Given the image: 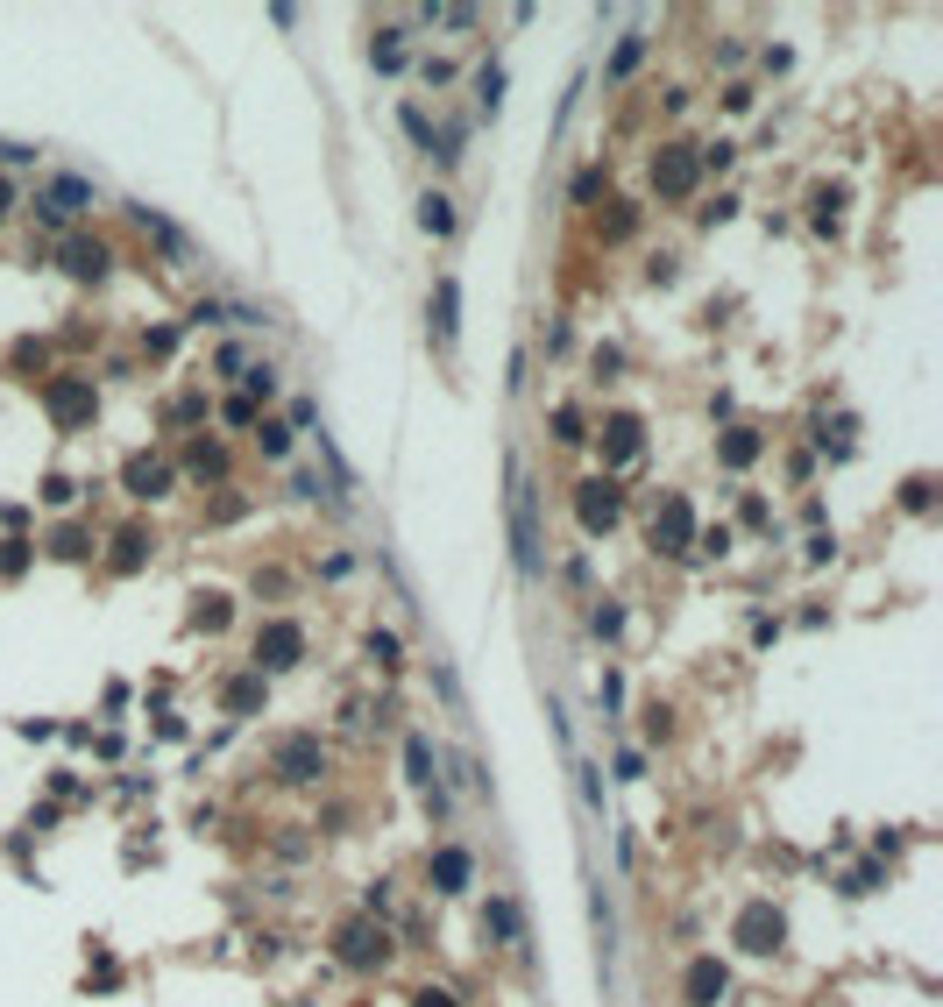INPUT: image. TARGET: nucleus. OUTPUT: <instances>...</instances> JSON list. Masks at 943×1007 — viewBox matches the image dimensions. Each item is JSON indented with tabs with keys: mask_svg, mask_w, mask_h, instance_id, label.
I'll return each mask as SVG.
<instances>
[{
	"mask_svg": "<svg viewBox=\"0 0 943 1007\" xmlns=\"http://www.w3.org/2000/svg\"><path fill=\"white\" fill-rule=\"evenodd\" d=\"M511 539H518V575L539 582V497H532L525 469H511Z\"/></svg>",
	"mask_w": 943,
	"mask_h": 1007,
	"instance_id": "f257e3e1",
	"label": "nucleus"
},
{
	"mask_svg": "<svg viewBox=\"0 0 943 1007\" xmlns=\"http://www.w3.org/2000/svg\"><path fill=\"white\" fill-rule=\"evenodd\" d=\"M334 944H341V965H348V972H369V965H383V958H390L383 922H369V915H348Z\"/></svg>",
	"mask_w": 943,
	"mask_h": 1007,
	"instance_id": "f03ea898",
	"label": "nucleus"
},
{
	"mask_svg": "<svg viewBox=\"0 0 943 1007\" xmlns=\"http://www.w3.org/2000/svg\"><path fill=\"white\" fill-rule=\"evenodd\" d=\"M43 405H50L57 426H86L93 405H100V398H93V376H50V383H43Z\"/></svg>",
	"mask_w": 943,
	"mask_h": 1007,
	"instance_id": "7ed1b4c3",
	"label": "nucleus"
},
{
	"mask_svg": "<svg viewBox=\"0 0 943 1007\" xmlns=\"http://www.w3.org/2000/svg\"><path fill=\"white\" fill-rule=\"evenodd\" d=\"M695 178H702V157H695L688 142H667L660 157H653V192H660V199H688Z\"/></svg>",
	"mask_w": 943,
	"mask_h": 1007,
	"instance_id": "20e7f679",
	"label": "nucleus"
},
{
	"mask_svg": "<svg viewBox=\"0 0 943 1007\" xmlns=\"http://www.w3.org/2000/svg\"><path fill=\"white\" fill-rule=\"evenodd\" d=\"M298 660H305V625H291V617H270V625L256 632V674H263V667L277 674V667H298Z\"/></svg>",
	"mask_w": 943,
	"mask_h": 1007,
	"instance_id": "39448f33",
	"label": "nucleus"
},
{
	"mask_svg": "<svg viewBox=\"0 0 943 1007\" xmlns=\"http://www.w3.org/2000/svg\"><path fill=\"white\" fill-rule=\"evenodd\" d=\"M646 539H653L660 554H688V547H695V504H688V497H667V504L653 511Z\"/></svg>",
	"mask_w": 943,
	"mask_h": 1007,
	"instance_id": "423d86ee",
	"label": "nucleus"
},
{
	"mask_svg": "<svg viewBox=\"0 0 943 1007\" xmlns=\"http://www.w3.org/2000/svg\"><path fill=\"white\" fill-rule=\"evenodd\" d=\"M320 773H327V745L320 738H284L277 745V781H291V788H305V781H320Z\"/></svg>",
	"mask_w": 943,
	"mask_h": 1007,
	"instance_id": "0eeeda50",
	"label": "nucleus"
},
{
	"mask_svg": "<svg viewBox=\"0 0 943 1007\" xmlns=\"http://www.w3.org/2000/svg\"><path fill=\"white\" fill-rule=\"evenodd\" d=\"M780 937H788V922H780V908H773V901H752V908L738 915V944H745L752 958H773V951H780Z\"/></svg>",
	"mask_w": 943,
	"mask_h": 1007,
	"instance_id": "6e6552de",
	"label": "nucleus"
},
{
	"mask_svg": "<svg viewBox=\"0 0 943 1007\" xmlns=\"http://www.w3.org/2000/svg\"><path fill=\"white\" fill-rule=\"evenodd\" d=\"M617 511H624V497H617V483H603V476H589V483L575 490V518H582V532H610V525H617Z\"/></svg>",
	"mask_w": 943,
	"mask_h": 1007,
	"instance_id": "1a4fd4ad",
	"label": "nucleus"
},
{
	"mask_svg": "<svg viewBox=\"0 0 943 1007\" xmlns=\"http://www.w3.org/2000/svg\"><path fill=\"white\" fill-rule=\"evenodd\" d=\"M57 263H64V270H71L78 284H100L114 256H107V242H93V235H71V242L57 249Z\"/></svg>",
	"mask_w": 943,
	"mask_h": 1007,
	"instance_id": "9d476101",
	"label": "nucleus"
},
{
	"mask_svg": "<svg viewBox=\"0 0 943 1007\" xmlns=\"http://www.w3.org/2000/svg\"><path fill=\"white\" fill-rule=\"evenodd\" d=\"M724 986H731V979H724V965H717V958H695V965L681 972V1000H688V1007H717V1000H724Z\"/></svg>",
	"mask_w": 943,
	"mask_h": 1007,
	"instance_id": "9b49d317",
	"label": "nucleus"
},
{
	"mask_svg": "<svg viewBox=\"0 0 943 1007\" xmlns=\"http://www.w3.org/2000/svg\"><path fill=\"white\" fill-rule=\"evenodd\" d=\"M426 873H433V887H440V894H461L468 880H476V859H468L461 844H440L433 859H426Z\"/></svg>",
	"mask_w": 943,
	"mask_h": 1007,
	"instance_id": "f8f14e48",
	"label": "nucleus"
},
{
	"mask_svg": "<svg viewBox=\"0 0 943 1007\" xmlns=\"http://www.w3.org/2000/svg\"><path fill=\"white\" fill-rule=\"evenodd\" d=\"M603 461H610V469L639 461V419H632V412H610V419H603Z\"/></svg>",
	"mask_w": 943,
	"mask_h": 1007,
	"instance_id": "ddd939ff",
	"label": "nucleus"
},
{
	"mask_svg": "<svg viewBox=\"0 0 943 1007\" xmlns=\"http://www.w3.org/2000/svg\"><path fill=\"white\" fill-rule=\"evenodd\" d=\"M121 483H128V497H164V490H171V469H164V461H149V454H135L128 469H121Z\"/></svg>",
	"mask_w": 943,
	"mask_h": 1007,
	"instance_id": "4468645a",
	"label": "nucleus"
},
{
	"mask_svg": "<svg viewBox=\"0 0 943 1007\" xmlns=\"http://www.w3.org/2000/svg\"><path fill=\"white\" fill-rule=\"evenodd\" d=\"M433 334H440V341H454V334H461V284H454V277H440V284H433Z\"/></svg>",
	"mask_w": 943,
	"mask_h": 1007,
	"instance_id": "2eb2a0df",
	"label": "nucleus"
},
{
	"mask_svg": "<svg viewBox=\"0 0 943 1007\" xmlns=\"http://www.w3.org/2000/svg\"><path fill=\"white\" fill-rule=\"evenodd\" d=\"M717 461H724V469H752V461H759V433H752V426H731V433L717 440Z\"/></svg>",
	"mask_w": 943,
	"mask_h": 1007,
	"instance_id": "dca6fc26",
	"label": "nucleus"
},
{
	"mask_svg": "<svg viewBox=\"0 0 943 1007\" xmlns=\"http://www.w3.org/2000/svg\"><path fill=\"white\" fill-rule=\"evenodd\" d=\"M419 227H426V235H454V199H447V192H426V199H419Z\"/></svg>",
	"mask_w": 943,
	"mask_h": 1007,
	"instance_id": "f3484780",
	"label": "nucleus"
},
{
	"mask_svg": "<svg viewBox=\"0 0 943 1007\" xmlns=\"http://www.w3.org/2000/svg\"><path fill=\"white\" fill-rule=\"evenodd\" d=\"M128 213H135V220H142V235H156V242H164V249H171V256H185V235H178V227H171V220H164V213H149V206H128Z\"/></svg>",
	"mask_w": 943,
	"mask_h": 1007,
	"instance_id": "a211bd4d",
	"label": "nucleus"
},
{
	"mask_svg": "<svg viewBox=\"0 0 943 1007\" xmlns=\"http://www.w3.org/2000/svg\"><path fill=\"white\" fill-rule=\"evenodd\" d=\"M256 703H263V674H242V681H227V710H234V717H249Z\"/></svg>",
	"mask_w": 943,
	"mask_h": 1007,
	"instance_id": "6ab92c4d",
	"label": "nucleus"
},
{
	"mask_svg": "<svg viewBox=\"0 0 943 1007\" xmlns=\"http://www.w3.org/2000/svg\"><path fill=\"white\" fill-rule=\"evenodd\" d=\"M405 773H412L419 788H433V745H426V738H405Z\"/></svg>",
	"mask_w": 943,
	"mask_h": 1007,
	"instance_id": "aec40b11",
	"label": "nucleus"
},
{
	"mask_svg": "<svg viewBox=\"0 0 943 1007\" xmlns=\"http://www.w3.org/2000/svg\"><path fill=\"white\" fill-rule=\"evenodd\" d=\"M256 447H263L270 461H284V454H291V426H277V419H263V433H256Z\"/></svg>",
	"mask_w": 943,
	"mask_h": 1007,
	"instance_id": "412c9836",
	"label": "nucleus"
},
{
	"mask_svg": "<svg viewBox=\"0 0 943 1007\" xmlns=\"http://www.w3.org/2000/svg\"><path fill=\"white\" fill-rule=\"evenodd\" d=\"M483 929H497V937H518V901H490Z\"/></svg>",
	"mask_w": 943,
	"mask_h": 1007,
	"instance_id": "4be33fe9",
	"label": "nucleus"
},
{
	"mask_svg": "<svg viewBox=\"0 0 943 1007\" xmlns=\"http://www.w3.org/2000/svg\"><path fill=\"white\" fill-rule=\"evenodd\" d=\"M639 57H646V36H624V43H617V57H610V79H624V71H632Z\"/></svg>",
	"mask_w": 943,
	"mask_h": 1007,
	"instance_id": "5701e85b",
	"label": "nucleus"
},
{
	"mask_svg": "<svg viewBox=\"0 0 943 1007\" xmlns=\"http://www.w3.org/2000/svg\"><path fill=\"white\" fill-rule=\"evenodd\" d=\"M114 547H121V554H114V568L128 575V568H142V547H149V539H142V532H121Z\"/></svg>",
	"mask_w": 943,
	"mask_h": 1007,
	"instance_id": "b1692460",
	"label": "nucleus"
},
{
	"mask_svg": "<svg viewBox=\"0 0 943 1007\" xmlns=\"http://www.w3.org/2000/svg\"><path fill=\"white\" fill-rule=\"evenodd\" d=\"M86 547H93V539H86V532H78V525H64V532L50 539V554H64V561H78V554H86Z\"/></svg>",
	"mask_w": 943,
	"mask_h": 1007,
	"instance_id": "393cba45",
	"label": "nucleus"
},
{
	"mask_svg": "<svg viewBox=\"0 0 943 1007\" xmlns=\"http://www.w3.org/2000/svg\"><path fill=\"white\" fill-rule=\"evenodd\" d=\"M554 440H568V447H575V440H589V433H582V412H575V405H561V412H554Z\"/></svg>",
	"mask_w": 943,
	"mask_h": 1007,
	"instance_id": "a878e982",
	"label": "nucleus"
},
{
	"mask_svg": "<svg viewBox=\"0 0 943 1007\" xmlns=\"http://www.w3.org/2000/svg\"><path fill=\"white\" fill-rule=\"evenodd\" d=\"M192 476H227V454L220 447H192Z\"/></svg>",
	"mask_w": 943,
	"mask_h": 1007,
	"instance_id": "bb28decb",
	"label": "nucleus"
},
{
	"mask_svg": "<svg viewBox=\"0 0 943 1007\" xmlns=\"http://www.w3.org/2000/svg\"><path fill=\"white\" fill-rule=\"evenodd\" d=\"M192 617H199L206 632H220V625H227V596H199V610H192Z\"/></svg>",
	"mask_w": 943,
	"mask_h": 1007,
	"instance_id": "cd10ccee",
	"label": "nucleus"
},
{
	"mask_svg": "<svg viewBox=\"0 0 943 1007\" xmlns=\"http://www.w3.org/2000/svg\"><path fill=\"white\" fill-rule=\"evenodd\" d=\"M29 568V547L22 539H0V575H22Z\"/></svg>",
	"mask_w": 943,
	"mask_h": 1007,
	"instance_id": "c85d7f7f",
	"label": "nucleus"
},
{
	"mask_svg": "<svg viewBox=\"0 0 943 1007\" xmlns=\"http://www.w3.org/2000/svg\"><path fill=\"white\" fill-rule=\"evenodd\" d=\"M589 625H596V639H617V632H624V610H617V603H603Z\"/></svg>",
	"mask_w": 943,
	"mask_h": 1007,
	"instance_id": "c756f323",
	"label": "nucleus"
},
{
	"mask_svg": "<svg viewBox=\"0 0 943 1007\" xmlns=\"http://www.w3.org/2000/svg\"><path fill=\"white\" fill-rule=\"evenodd\" d=\"M369 660H383V667H398V632H369Z\"/></svg>",
	"mask_w": 943,
	"mask_h": 1007,
	"instance_id": "7c9ffc66",
	"label": "nucleus"
},
{
	"mask_svg": "<svg viewBox=\"0 0 943 1007\" xmlns=\"http://www.w3.org/2000/svg\"><path fill=\"white\" fill-rule=\"evenodd\" d=\"M476 86H483V107H497V100H504V71H497V64H483V71H476Z\"/></svg>",
	"mask_w": 943,
	"mask_h": 1007,
	"instance_id": "2f4dec72",
	"label": "nucleus"
},
{
	"mask_svg": "<svg viewBox=\"0 0 943 1007\" xmlns=\"http://www.w3.org/2000/svg\"><path fill=\"white\" fill-rule=\"evenodd\" d=\"M412 1007H454V993H447V986H419Z\"/></svg>",
	"mask_w": 943,
	"mask_h": 1007,
	"instance_id": "473e14b6",
	"label": "nucleus"
},
{
	"mask_svg": "<svg viewBox=\"0 0 943 1007\" xmlns=\"http://www.w3.org/2000/svg\"><path fill=\"white\" fill-rule=\"evenodd\" d=\"M227 426H256V405H249V398H227Z\"/></svg>",
	"mask_w": 943,
	"mask_h": 1007,
	"instance_id": "72a5a7b5",
	"label": "nucleus"
},
{
	"mask_svg": "<svg viewBox=\"0 0 943 1007\" xmlns=\"http://www.w3.org/2000/svg\"><path fill=\"white\" fill-rule=\"evenodd\" d=\"M405 128H412V142H426V149H433V128H426V114H419V107H405Z\"/></svg>",
	"mask_w": 943,
	"mask_h": 1007,
	"instance_id": "f704fd0d",
	"label": "nucleus"
},
{
	"mask_svg": "<svg viewBox=\"0 0 943 1007\" xmlns=\"http://www.w3.org/2000/svg\"><path fill=\"white\" fill-rule=\"evenodd\" d=\"M901 504H908V511H929V483H922V476H915V483H908V490H901Z\"/></svg>",
	"mask_w": 943,
	"mask_h": 1007,
	"instance_id": "c9c22d12",
	"label": "nucleus"
},
{
	"mask_svg": "<svg viewBox=\"0 0 943 1007\" xmlns=\"http://www.w3.org/2000/svg\"><path fill=\"white\" fill-rule=\"evenodd\" d=\"M29 157H36L29 142H0V164H29Z\"/></svg>",
	"mask_w": 943,
	"mask_h": 1007,
	"instance_id": "e433bc0d",
	"label": "nucleus"
},
{
	"mask_svg": "<svg viewBox=\"0 0 943 1007\" xmlns=\"http://www.w3.org/2000/svg\"><path fill=\"white\" fill-rule=\"evenodd\" d=\"M15 213V178H0V220Z\"/></svg>",
	"mask_w": 943,
	"mask_h": 1007,
	"instance_id": "4c0bfd02",
	"label": "nucleus"
}]
</instances>
